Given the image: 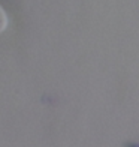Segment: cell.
<instances>
[{"instance_id":"6da1fadb","label":"cell","mask_w":139,"mask_h":147,"mask_svg":"<svg viewBox=\"0 0 139 147\" xmlns=\"http://www.w3.org/2000/svg\"><path fill=\"white\" fill-rule=\"evenodd\" d=\"M6 27H8V15H6L3 6L0 5V33H3Z\"/></svg>"}]
</instances>
